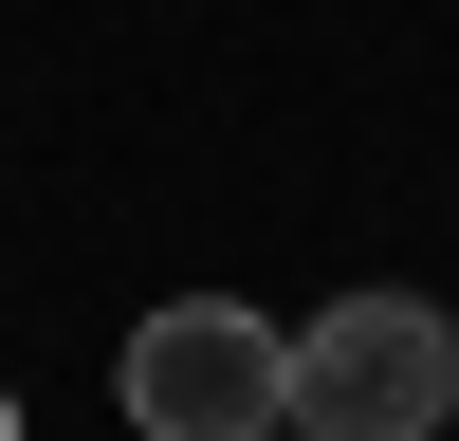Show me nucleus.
<instances>
[{
  "label": "nucleus",
  "mask_w": 459,
  "mask_h": 441,
  "mask_svg": "<svg viewBox=\"0 0 459 441\" xmlns=\"http://www.w3.org/2000/svg\"><path fill=\"white\" fill-rule=\"evenodd\" d=\"M110 404H129V441H276L294 423V331L239 313V294H166L110 350Z\"/></svg>",
  "instance_id": "obj_1"
},
{
  "label": "nucleus",
  "mask_w": 459,
  "mask_h": 441,
  "mask_svg": "<svg viewBox=\"0 0 459 441\" xmlns=\"http://www.w3.org/2000/svg\"><path fill=\"white\" fill-rule=\"evenodd\" d=\"M459 423V331L423 294H331L294 331V423L276 441H441Z\"/></svg>",
  "instance_id": "obj_2"
}]
</instances>
